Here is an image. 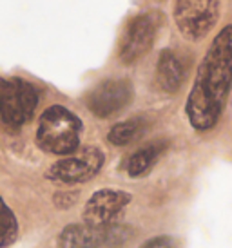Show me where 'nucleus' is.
<instances>
[{"instance_id": "1", "label": "nucleus", "mask_w": 232, "mask_h": 248, "mask_svg": "<svg viewBox=\"0 0 232 248\" xmlns=\"http://www.w3.org/2000/svg\"><path fill=\"white\" fill-rule=\"evenodd\" d=\"M232 85V26H225L212 40L199 63L187 98V116L196 131L218 124Z\"/></svg>"}, {"instance_id": "2", "label": "nucleus", "mask_w": 232, "mask_h": 248, "mask_svg": "<svg viewBox=\"0 0 232 248\" xmlns=\"http://www.w3.org/2000/svg\"><path fill=\"white\" fill-rule=\"evenodd\" d=\"M82 122L62 105L49 107L40 116L36 129V143L49 154H71L80 143Z\"/></svg>"}, {"instance_id": "3", "label": "nucleus", "mask_w": 232, "mask_h": 248, "mask_svg": "<svg viewBox=\"0 0 232 248\" xmlns=\"http://www.w3.org/2000/svg\"><path fill=\"white\" fill-rule=\"evenodd\" d=\"M38 104V93L26 80L0 78V122L20 127L33 116Z\"/></svg>"}, {"instance_id": "4", "label": "nucleus", "mask_w": 232, "mask_h": 248, "mask_svg": "<svg viewBox=\"0 0 232 248\" xmlns=\"http://www.w3.org/2000/svg\"><path fill=\"white\" fill-rule=\"evenodd\" d=\"M219 0H178L174 9L176 26L189 40L203 38L218 20Z\"/></svg>"}, {"instance_id": "5", "label": "nucleus", "mask_w": 232, "mask_h": 248, "mask_svg": "<svg viewBox=\"0 0 232 248\" xmlns=\"http://www.w3.org/2000/svg\"><path fill=\"white\" fill-rule=\"evenodd\" d=\"M103 167V152L96 147H85L76 154L56 161L48 170V178L58 183H83L95 178Z\"/></svg>"}, {"instance_id": "6", "label": "nucleus", "mask_w": 232, "mask_h": 248, "mask_svg": "<svg viewBox=\"0 0 232 248\" xmlns=\"http://www.w3.org/2000/svg\"><path fill=\"white\" fill-rule=\"evenodd\" d=\"M133 100V85L127 80H105L89 93L87 107L98 118H109L125 109Z\"/></svg>"}, {"instance_id": "7", "label": "nucleus", "mask_w": 232, "mask_h": 248, "mask_svg": "<svg viewBox=\"0 0 232 248\" xmlns=\"http://www.w3.org/2000/svg\"><path fill=\"white\" fill-rule=\"evenodd\" d=\"M129 201L131 194L123 192V190L102 188L89 198L82 214L83 223L91 225V227H107Z\"/></svg>"}, {"instance_id": "8", "label": "nucleus", "mask_w": 232, "mask_h": 248, "mask_svg": "<svg viewBox=\"0 0 232 248\" xmlns=\"http://www.w3.org/2000/svg\"><path fill=\"white\" fill-rule=\"evenodd\" d=\"M156 24L149 15L136 16L131 22L120 44V58L123 63H133L147 53L154 42Z\"/></svg>"}, {"instance_id": "9", "label": "nucleus", "mask_w": 232, "mask_h": 248, "mask_svg": "<svg viewBox=\"0 0 232 248\" xmlns=\"http://www.w3.org/2000/svg\"><path fill=\"white\" fill-rule=\"evenodd\" d=\"M120 228L91 227V225H71L60 234V248H100L116 243Z\"/></svg>"}, {"instance_id": "10", "label": "nucleus", "mask_w": 232, "mask_h": 248, "mask_svg": "<svg viewBox=\"0 0 232 248\" xmlns=\"http://www.w3.org/2000/svg\"><path fill=\"white\" fill-rule=\"evenodd\" d=\"M185 80V69L182 60L172 51L165 49L158 58L156 82L165 93H176Z\"/></svg>"}, {"instance_id": "11", "label": "nucleus", "mask_w": 232, "mask_h": 248, "mask_svg": "<svg viewBox=\"0 0 232 248\" xmlns=\"http://www.w3.org/2000/svg\"><path fill=\"white\" fill-rule=\"evenodd\" d=\"M160 152H162V145L160 143L147 145V147L134 152L131 156L129 163H127V172H129L131 178H138L145 170H149L150 167H152V163L156 161V158L160 156Z\"/></svg>"}, {"instance_id": "12", "label": "nucleus", "mask_w": 232, "mask_h": 248, "mask_svg": "<svg viewBox=\"0 0 232 248\" xmlns=\"http://www.w3.org/2000/svg\"><path fill=\"white\" fill-rule=\"evenodd\" d=\"M144 131V124L142 120H129V122H122V124L115 125L113 129L107 134V140H109L113 145H127L131 143L133 140H136Z\"/></svg>"}, {"instance_id": "13", "label": "nucleus", "mask_w": 232, "mask_h": 248, "mask_svg": "<svg viewBox=\"0 0 232 248\" xmlns=\"http://www.w3.org/2000/svg\"><path fill=\"white\" fill-rule=\"evenodd\" d=\"M18 235V221L6 205V201L0 198V248L9 247Z\"/></svg>"}, {"instance_id": "14", "label": "nucleus", "mask_w": 232, "mask_h": 248, "mask_svg": "<svg viewBox=\"0 0 232 248\" xmlns=\"http://www.w3.org/2000/svg\"><path fill=\"white\" fill-rule=\"evenodd\" d=\"M142 248H174V243L171 237L162 235V237H154V239L147 241Z\"/></svg>"}]
</instances>
